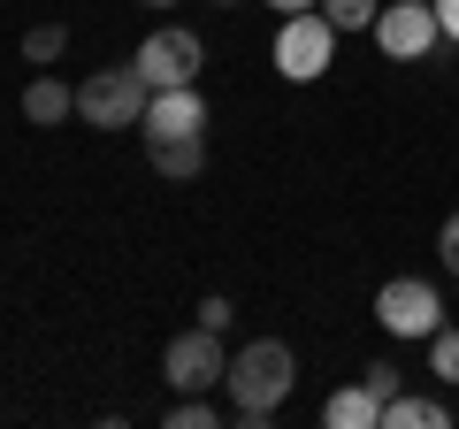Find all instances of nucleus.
Masks as SVG:
<instances>
[{"label":"nucleus","mask_w":459,"mask_h":429,"mask_svg":"<svg viewBox=\"0 0 459 429\" xmlns=\"http://www.w3.org/2000/svg\"><path fill=\"white\" fill-rule=\"evenodd\" d=\"M291 376H299V361H291V346L283 337H253L246 353H230V407H238V422H268V414L291 398Z\"/></svg>","instance_id":"nucleus-1"},{"label":"nucleus","mask_w":459,"mask_h":429,"mask_svg":"<svg viewBox=\"0 0 459 429\" xmlns=\"http://www.w3.org/2000/svg\"><path fill=\"white\" fill-rule=\"evenodd\" d=\"M146 100H153L146 69L123 62V69H92V77L77 84V116L92 123V131H131V123L146 116Z\"/></svg>","instance_id":"nucleus-2"},{"label":"nucleus","mask_w":459,"mask_h":429,"mask_svg":"<svg viewBox=\"0 0 459 429\" xmlns=\"http://www.w3.org/2000/svg\"><path fill=\"white\" fill-rule=\"evenodd\" d=\"M329 62H337V23H329L322 8L283 16V31H276V69H283V77H291V84H314Z\"/></svg>","instance_id":"nucleus-3"},{"label":"nucleus","mask_w":459,"mask_h":429,"mask_svg":"<svg viewBox=\"0 0 459 429\" xmlns=\"http://www.w3.org/2000/svg\"><path fill=\"white\" fill-rule=\"evenodd\" d=\"M376 322L391 337H437L444 330V299H437V284L429 276H391L376 292Z\"/></svg>","instance_id":"nucleus-4"},{"label":"nucleus","mask_w":459,"mask_h":429,"mask_svg":"<svg viewBox=\"0 0 459 429\" xmlns=\"http://www.w3.org/2000/svg\"><path fill=\"white\" fill-rule=\"evenodd\" d=\"M161 376L177 383V391H214V383L230 376V353H222V330H184V337H169V353H161Z\"/></svg>","instance_id":"nucleus-5"},{"label":"nucleus","mask_w":459,"mask_h":429,"mask_svg":"<svg viewBox=\"0 0 459 429\" xmlns=\"http://www.w3.org/2000/svg\"><path fill=\"white\" fill-rule=\"evenodd\" d=\"M138 69H146L153 92H169V84H199V69H207V47H199V31H184V23H161V31L138 47Z\"/></svg>","instance_id":"nucleus-6"},{"label":"nucleus","mask_w":459,"mask_h":429,"mask_svg":"<svg viewBox=\"0 0 459 429\" xmlns=\"http://www.w3.org/2000/svg\"><path fill=\"white\" fill-rule=\"evenodd\" d=\"M437 0H391V8H383L376 16V47L391 54V62H421L429 47H437Z\"/></svg>","instance_id":"nucleus-7"},{"label":"nucleus","mask_w":459,"mask_h":429,"mask_svg":"<svg viewBox=\"0 0 459 429\" xmlns=\"http://www.w3.org/2000/svg\"><path fill=\"white\" fill-rule=\"evenodd\" d=\"M146 138H207V100L199 84H169V92L146 100V116H138Z\"/></svg>","instance_id":"nucleus-8"},{"label":"nucleus","mask_w":459,"mask_h":429,"mask_svg":"<svg viewBox=\"0 0 459 429\" xmlns=\"http://www.w3.org/2000/svg\"><path fill=\"white\" fill-rule=\"evenodd\" d=\"M322 422L329 429H383V398L368 391V383H344V391H329Z\"/></svg>","instance_id":"nucleus-9"},{"label":"nucleus","mask_w":459,"mask_h":429,"mask_svg":"<svg viewBox=\"0 0 459 429\" xmlns=\"http://www.w3.org/2000/svg\"><path fill=\"white\" fill-rule=\"evenodd\" d=\"M23 116H31V123H69V116H77V92H69L62 77H31V84H23Z\"/></svg>","instance_id":"nucleus-10"},{"label":"nucleus","mask_w":459,"mask_h":429,"mask_svg":"<svg viewBox=\"0 0 459 429\" xmlns=\"http://www.w3.org/2000/svg\"><path fill=\"white\" fill-rule=\"evenodd\" d=\"M161 177H199L207 169V138H146Z\"/></svg>","instance_id":"nucleus-11"},{"label":"nucleus","mask_w":459,"mask_h":429,"mask_svg":"<svg viewBox=\"0 0 459 429\" xmlns=\"http://www.w3.org/2000/svg\"><path fill=\"white\" fill-rule=\"evenodd\" d=\"M452 414H444V398H391L383 407V429H444Z\"/></svg>","instance_id":"nucleus-12"},{"label":"nucleus","mask_w":459,"mask_h":429,"mask_svg":"<svg viewBox=\"0 0 459 429\" xmlns=\"http://www.w3.org/2000/svg\"><path fill=\"white\" fill-rule=\"evenodd\" d=\"M322 16L337 23V31H376V16H383V0H322Z\"/></svg>","instance_id":"nucleus-13"},{"label":"nucleus","mask_w":459,"mask_h":429,"mask_svg":"<svg viewBox=\"0 0 459 429\" xmlns=\"http://www.w3.org/2000/svg\"><path fill=\"white\" fill-rule=\"evenodd\" d=\"M62 47H69L62 23H31V31H23V62H62Z\"/></svg>","instance_id":"nucleus-14"},{"label":"nucleus","mask_w":459,"mask_h":429,"mask_svg":"<svg viewBox=\"0 0 459 429\" xmlns=\"http://www.w3.org/2000/svg\"><path fill=\"white\" fill-rule=\"evenodd\" d=\"M429 368L444 376V391L459 383V330H437V337H429Z\"/></svg>","instance_id":"nucleus-15"},{"label":"nucleus","mask_w":459,"mask_h":429,"mask_svg":"<svg viewBox=\"0 0 459 429\" xmlns=\"http://www.w3.org/2000/svg\"><path fill=\"white\" fill-rule=\"evenodd\" d=\"M169 429H214V407H207V391H184L177 407H169Z\"/></svg>","instance_id":"nucleus-16"},{"label":"nucleus","mask_w":459,"mask_h":429,"mask_svg":"<svg viewBox=\"0 0 459 429\" xmlns=\"http://www.w3.org/2000/svg\"><path fill=\"white\" fill-rule=\"evenodd\" d=\"M437 253H444V276H459V214H444V231H437Z\"/></svg>","instance_id":"nucleus-17"},{"label":"nucleus","mask_w":459,"mask_h":429,"mask_svg":"<svg viewBox=\"0 0 459 429\" xmlns=\"http://www.w3.org/2000/svg\"><path fill=\"white\" fill-rule=\"evenodd\" d=\"M360 383H368V391H376V398H383V407H391V398H398V368H391V361H376V368H368V376H360Z\"/></svg>","instance_id":"nucleus-18"},{"label":"nucleus","mask_w":459,"mask_h":429,"mask_svg":"<svg viewBox=\"0 0 459 429\" xmlns=\"http://www.w3.org/2000/svg\"><path fill=\"white\" fill-rule=\"evenodd\" d=\"M437 23H444V39H459V0H437Z\"/></svg>","instance_id":"nucleus-19"},{"label":"nucleus","mask_w":459,"mask_h":429,"mask_svg":"<svg viewBox=\"0 0 459 429\" xmlns=\"http://www.w3.org/2000/svg\"><path fill=\"white\" fill-rule=\"evenodd\" d=\"M268 8H283V16H299V8H322V0H268Z\"/></svg>","instance_id":"nucleus-20"},{"label":"nucleus","mask_w":459,"mask_h":429,"mask_svg":"<svg viewBox=\"0 0 459 429\" xmlns=\"http://www.w3.org/2000/svg\"><path fill=\"white\" fill-rule=\"evenodd\" d=\"M146 8H177V0H146Z\"/></svg>","instance_id":"nucleus-21"}]
</instances>
